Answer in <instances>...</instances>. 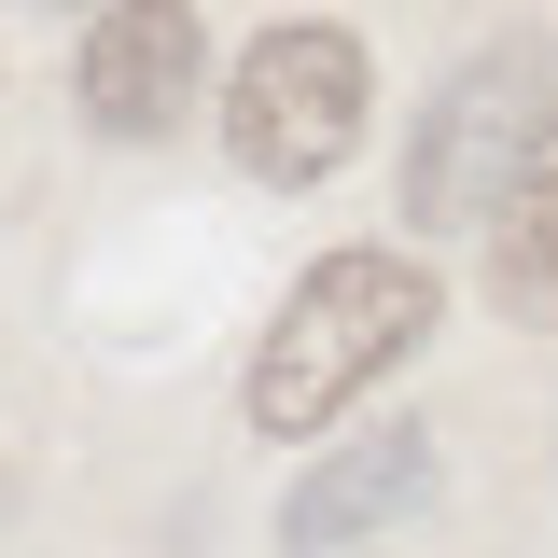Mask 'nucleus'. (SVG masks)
I'll list each match as a JSON object with an SVG mask.
<instances>
[{"label": "nucleus", "instance_id": "obj_1", "mask_svg": "<svg viewBox=\"0 0 558 558\" xmlns=\"http://www.w3.org/2000/svg\"><path fill=\"white\" fill-rule=\"evenodd\" d=\"M447 322V279L418 266V252H322V266L279 293L266 349H252V377H238V418L266 433V447H307L322 418H349L405 349H433Z\"/></svg>", "mask_w": 558, "mask_h": 558}, {"label": "nucleus", "instance_id": "obj_2", "mask_svg": "<svg viewBox=\"0 0 558 558\" xmlns=\"http://www.w3.org/2000/svg\"><path fill=\"white\" fill-rule=\"evenodd\" d=\"M363 112H377V84H363V43L349 28H322V14H293V28H266V43H238V70H223V154L252 168V182H322V168H349L363 154Z\"/></svg>", "mask_w": 558, "mask_h": 558}, {"label": "nucleus", "instance_id": "obj_3", "mask_svg": "<svg viewBox=\"0 0 558 558\" xmlns=\"http://www.w3.org/2000/svg\"><path fill=\"white\" fill-rule=\"evenodd\" d=\"M558 84H545V43H488L433 84V112H418V154H405V209L433 238H461V223H502L517 196V168H531V140H545Z\"/></svg>", "mask_w": 558, "mask_h": 558}, {"label": "nucleus", "instance_id": "obj_4", "mask_svg": "<svg viewBox=\"0 0 558 558\" xmlns=\"http://www.w3.org/2000/svg\"><path fill=\"white\" fill-rule=\"evenodd\" d=\"M196 70H209V28L196 0H98L84 14V126L98 140H168V112H196Z\"/></svg>", "mask_w": 558, "mask_h": 558}, {"label": "nucleus", "instance_id": "obj_5", "mask_svg": "<svg viewBox=\"0 0 558 558\" xmlns=\"http://www.w3.org/2000/svg\"><path fill=\"white\" fill-rule=\"evenodd\" d=\"M418 502H433V433H418V418H391L377 447L322 461V475L279 502V545H293V558H336V545H363V531L418 517Z\"/></svg>", "mask_w": 558, "mask_h": 558}, {"label": "nucleus", "instance_id": "obj_6", "mask_svg": "<svg viewBox=\"0 0 558 558\" xmlns=\"http://www.w3.org/2000/svg\"><path fill=\"white\" fill-rule=\"evenodd\" d=\"M488 279H502L517 307H558V112H545V140H531L502 223H488Z\"/></svg>", "mask_w": 558, "mask_h": 558}]
</instances>
